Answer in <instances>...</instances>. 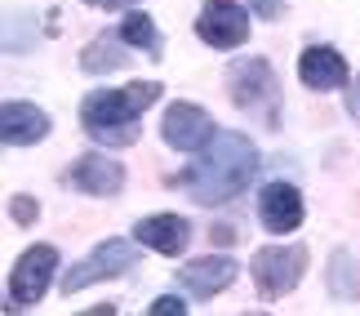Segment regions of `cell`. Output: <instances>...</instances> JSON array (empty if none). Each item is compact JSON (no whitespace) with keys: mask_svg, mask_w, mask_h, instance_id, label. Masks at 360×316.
<instances>
[{"mask_svg":"<svg viewBox=\"0 0 360 316\" xmlns=\"http://www.w3.org/2000/svg\"><path fill=\"white\" fill-rule=\"evenodd\" d=\"M258 170V147L245 139V134L227 129V134H214V143L205 147V156L196 165H187L178 174V183L187 187L191 201L200 205H223L231 201L236 191L249 187V178Z\"/></svg>","mask_w":360,"mask_h":316,"instance_id":"1","label":"cell"},{"mask_svg":"<svg viewBox=\"0 0 360 316\" xmlns=\"http://www.w3.org/2000/svg\"><path fill=\"white\" fill-rule=\"evenodd\" d=\"M160 99L156 80H134L124 89H94L80 103V125L103 147H129L138 143V116Z\"/></svg>","mask_w":360,"mask_h":316,"instance_id":"2","label":"cell"},{"mask_svg":"<svg viewBox=\"0 0 360 316\" xmlns=\"http://www.w3.org/2000/svg\"><path fill=\"white\" fill-rule=\"evenodd\" d=\"M227 94L240 112L258 116L262 125H281V85L267 58H236L227 67Z\"/></svg>","mask_w":360,"mask_h":316,"instance_id":"3","label":"cell"},{"mask_svg":"<svg viewBox=\"0 0 360 316\" xmlns=\"http://www.w3.org/2000/svg\"><path fill=\"white\" fill-rule=\"evenodd\" d=\"M307 277V245H267L254 254V281L262 298H285Z\"/></svg>","mask_w":360,"mask_h":316,"instance_id":"4","label":"cell"},{"mask_svg":"<svg viewBox=\"0 0 360 316\" xmlns=\"http://www.w3.org/2000/svg\"><path fill=\"white\" fill-rule=\"evenodd\" d=\"M134 263H138V245L112 236V241H103L89 258H80L76 267H67V272H63V294H80L85 285L112 281V277H120V272H129Z\"/></svg>","mask_w":360,"mask_h":316,"instance_id":"5","label":"cell"},{"mask_svg":"<svg viewBox=\"0 0 360 316\" xmlns=\"http://www.w3.org/2000/svg\"><path fill=\"white\" fill-rule=\"evenodd\" d=\"M58 267V250L53 245H27L18 254V263L9 272V308H32L45 298L49 277Z\"/></svg>","mask_w":360,"mask_h":316,"instance_id":"6","label":"cell"},{"mask_svg":"<svg viewBox=\"0 0 360 316\" xmlns=\"http://www.w3.org/2000/svg\"><path fill=\"white\" fill-rule=\"evenodd\" d=\"M160 134L178 152H200V147L214 143V120L196 103H169L165 116H160Z\"/></svg>","mask_w":360,"mask_h":316,"instance_id":"7","label":"cell"},{"mask_svg":"<svg viewBox=\"0 0 360 316\" xmlns=\"http://www.w3.org/2000/svg\"><path fill=\"white\" fill-rule=\"evenodd\" d=\"M196 32H200L205 45H214V49H236L249 40V13L236 0H205V9L196 18Z\"/></svg>","mask_w":360,"mask_h":316,"instance_id":"8","label":"cell"},{"mask_svg":"<svg viewBox=\"0 0 360 316\" xmlns=\"http://www.w3.org/2000/svg\"><path fill=\"white\" fill-rule=\"evenodd\" d=\"M67 183L80 187L85 196H116L124 187V165L103 156V152H85V156H76L72 170H67Z\"/></svg>","mask_w":360,"mask_h":316,"instance_id":"9","label":"cell"},{"mask_svg":"<svg viewBox=\"0 0 360 316\" xmlns=\"http://www.w3.org/2000/svg\"><path fill=\"white\" fill-rule=\"evenodd\" d=\"M302 214H307V205H302L298 187L294 183H267L258 196V218L267 232H298L302 227Z\"/></svg>","mask_w":360,"mask_h":316,"instance_id":"10","label":"cell"},{"mask_svg":"<svg viewBox=\"0 0 360 316\" xmlns=\"http://www.w3.org/2000/svg\"><path fill=\"white\" fill-rule=\"evenodd\" d=\"M298 80L316 94L342 89L347 85V58H342L334 45H311V49H302V58H298Z\"/></svg>","mask_w":360,"mask_h":316,"instance_id":"11","label":"cell"},{"mask_svg":"<svg viewBox=\"0 0 360 316\" xmlns=\"http://www.w3.org/2000/svg\"><path fill=\"white\" fill-rule=\"evenodd\" d=\"M49 129H53V120L40 112L36 103L9 99L5 112H0V139H5V147H32V143L45 139Z\"/></svg>","mask_w":360,"mask_h":316,"instance_id":"12","label":"cell"},{"mask_svg":"<svg viewBox=\"0 0 360 316\" xmlns=\"http://www.w3.org/2000/svg\"><path fill=\"white\" fill-rule=\"evenodd\" d=\"M236 281V263L223 254H210V258H191L187 267H178V285L191 294V298H214L218 290Z\"/></svg>","mask_w":360,"mask_h":316,"instance_id":"13","label":"cell"},{"mask_svg":"<svg viewBox=\"0 0 360 316\" xmlns=\"http://www.w3.org/2000/svg\"><path fill=\"white\" fill-rule=\"evenodd\" d=\"M134 241L147 245V250H156V254H183L187 241H191V223L178 218V214H151L134 227Z\"/></svg>","mask_w":360,"mask_h":316,"instance_id":"14","label":"cell"},{"mask_svg":"<svg viewBox=\"0 0 360 316\" xmlns=\"http://www.w3.org/2000/svg\"><path fill=\"white\" fill-rule=\"evenodd\" d=\"M124 40L120 32H107V36H98V40H89L85 45V53H80V67L85 72H94V76H103V72H116V67H124L129 63V53H124Z\"/></svg>","mask_w":360,"mask_h":316,"instance_id":"15","label":"cell"},{"mask_svg":"<svg viewBox=\"0 0 360 316\" xmlns=\"http://www.w3.org/2000/svg\"><path fill=\"white\" fill-rule=\"evenodd\" d=\"M120 36L129 40V45H138V49H147L151 58H160V32H156V23L147 18V13H124V23H120Z\"/></svg>","mask_w":360,"mask_h":316,"instance_id":"16","label":"cell"},{"mask_svg":"<svg viewBox=\"0 0 360 316\" xmlns=\"http://www.w3.org/2000/svg\"><path fill=\"white\" fill-rule=\"evenodd\" d=\"M329 290H334L338 298H356L360 285H356V267H352V254L338 250L334 258H329Z\"/></svg>","mask_w":360,"mask_h":316,"instance_id":"17","label":"cell"},{"mask_svg":"<svg viewBox=\"0 0 360 316\" xmlns=\"http://www.w3.org/2000/svg\"><path fill=\"white\" fill-rule=\"evenodd\" d=\"M9 214L18 218V223H36V201L32 196H13L9 201Z\"/></svg>","mask_w":360,"mask_h":316,"instance_id":"18","label":"cell"},{"mask_svg":"<svg viewBox=\"0 0 360 316\" xmlns=\"http://www.w3.org/2000/svg\"><path fill=\"white\" fill-rule=\"evenodd\" d=\"M147 312H151V316H187V308L178 303V298H169V294H165V298H156V303H151Z\"/></svg>","mask_w":360,"mask_h":316,"instance_id":"19","label":"cell"},{"mask_svg":"<svg viewBox=\"0 0 360 316\" xmlns=\"http://www.w3.org/2000/svg\"><path fill=\"white\" fill-rule=\"evenodd\" d=\"M249 9H254L258 18H281V13H285V0H249Z\"/></svg>","mask_w":360,"mask_h":316,"instance_id":"20","label":"cell"},{"mask_svg":"<svg viewBox=\"0 0 360 316\" xmlns=\"http://www.w3.org/2000/svg\"><path fill=\"white\" fill-rule=\"evenodd\" d=\"M210 236H214V245H236V236H240V232L231 227V223H218V227L210 232Z\"/></svg>","mask_w":360,"mask_h":316,"instance_id":"21","label":"cell"},{"mask_svg":"<svg viewBox=\"0 0 360 316\" xmlns=\"http://www.w3.org/2000/svg\"><path fill=\"white\" fill-rule=\"evenodd\" d=\"M85 5H98V9H124V5H138V0H85Z\"/></svg>","mask_w":360,"mask_h":316,"instance_id":"22","label":"cell"}]
</instances>
